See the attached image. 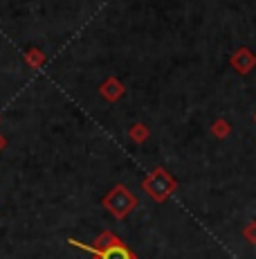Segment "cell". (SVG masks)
I'll return each instance as SVG.
<instances>
[{
  "label": "cell",
  "instance_id": "cell-4",
  "mask_svg": "<svg viewBox=\"0 0 256 259\" xmlns=\"http://www.w3.org/2000/svg\"><path fill=\"white\" fill-rule=\"evenodd\" d=\"M121 93H124V88L119 86V81H117V79H108V81L101 86V95L106 99H110V102H115Z\"/></svg>",
  "mask_w": 256,
  "mask_h": 259
},
{
  "label": "cell",
  "instance_id": "cell-1",
  "mask_svg": "<svg viewBox=\"0 0 256 259\" xmlns=\"http://www.w3.org/2000/svg\"><path fill=\"white\" fill-rule=\"evenodd\" d=\"M70 246H77V248H83V250H88V252H92L97 259H135V255H133L131 250L124 246V243L117 239L115 243H110V246H106V248H95V246H86V243H81V241H75L72 239L70 241Z\"/></svg>",
  "mask_w": 256,
  "mask_h": 259
},
{
  "label": "cell",
  "instance_id": "cell-2",
  "mask_svg": "<svg viewBox=\"0 0 256 259\" xmlns=\"http://www.w3.org/2000/svg\"><path fill=\"white\" fill-rule=\"evenodd\" d=\"M106 207H110V212L115 214V217H126L128 212L135 207V198L128 194V189L126 187H115L112 189V194L106 198Z\"/></svg>",
  "mask_w": 256,
  "mask_h": 259
},
{
  "label": "cell",
  "instance_id": "cell-3",
  "mask_svg": "<svg viewBox=\"0 0 256 259\" xmlns=\"http://www.w3.org/2000/svg\"><path fill=\"white\" fill-rule=\"evenodd\" d=\"M171 187H173V181H171L162 169H157L153 176L146 181V189H149V194L151 196H155V198H164L166 194L171 192Z\"/></svg>",
  "mask_w": 256,
  "mask_h": 259
},
{
  "label": "cell",
  "instance_id": "cell-5",
  "mask_svg": "<svg viewBox=\"0 0 256 259\" xmlns=\"http://www.w3.org/2000/svg\"><path fill=\"white\" fill-rule=\"evenodd\" d=\"M27 59H29L32 63H41V61H43V57H41L38 52H29V54H27Z\"/></svg>",
  "mask_w": 256,
  "mask_h": 259
}]
</instances>
